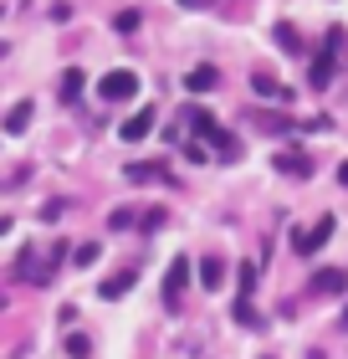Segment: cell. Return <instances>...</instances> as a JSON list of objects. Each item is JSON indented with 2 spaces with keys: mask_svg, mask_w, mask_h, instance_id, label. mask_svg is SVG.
I'll return each mask as SVG.
<instances>
[{
  "mask_svg": "<svg viewBox=\"0 0 348 359\" xmlns=\"http://www.w3.org/2000/svg\"><path fill=\"white\" fill-rule=\"evenodd\" d=\"M97 93H103V103H134V93H139V72H128V67L108 72L103 83H97Z\"/></svg>",
  "mask_w": 348,
  "mask_h": 359,
  "instance_id": "cell-1",
  "label": "cell"
},
{
  "mask_svg": "<svg viewBox=\"0 0 348 359\" xmlns=\"http://www.w3.org/2000/svg\"><path fill=\"white\" fill-rule=\"evenodd\" d=\"M185 283H190V257H174L169 262V272H164V298H179V292H185Z\"/></svg>",
  "mask_w": 348,
  "mask_h": 359,
  "instance_id": "cell-2",
  "label": "cell"
},
{
  "mask_svg": "<svg viewBox=\"0 0 348 359\" xmlns=\"http://www.w3.org/2000/svg\"><path fill=\"white\" fill-rule=\"evenodd\" d=\"M312 292H348V272H343V267H318Z\"/></svg>",
  "mask_w": 348,
  "mask_h": 359,
  "instance_id": "cell-3",
  "label": "cell"
},
{
  "mask_svg": "<svg viewBox=\"0 0 348 359\" xmlns=\"http://www.w3.org/2000/svg\"><path fill=\"white\" fill-rule=\"evenodd\" d=\"M328 236H333V216H323L318 226H312V231H302V236H297V252H318Z\"/></svg>",
  "mask_w": 348,
  "mask_h": 359,
  "instance_id": "cell-4",
  "label": "cell"
},
{
  "mask_svg": "<svg viewBox=\"0 0 348 359\" xmlns=\"http://www.w3.org/2000/svg\"><path fill=\"white\" fill-rule=\"evenodd\" d=\"M148 128H154V108H139V113H134V118H128V123L118 128V134H123L128 144H139V139L148 134Z\"/></svg>",
  "mask_w": 348,
  "mask_h": 359,
  "instance_id": "cell-5",
  "label": "cell"
},
{
  "mask_svg": "<svg viewBox=\"0 0 348 359\" xmlns=\"http://www.w3.org/2000/svg\"><path fill=\"white\" fill-rule=\"evenodd\" d=\"M134 283H139V272H134V267H123V272H113V277H108V283H103V298H123V292H128V287H134Z\"/></svg>",
  "mask_w": 348,
  "mask_h": 359,
  "instance_id": "cell-6",
  "label": "cell"
},
{
  "mask_svg": "<svg viewBox=\"0 0 348 359\" xmlns=\"http://www.w3.org/2000/svg\"><path fill=\"white\" fill-rule=\"evenodd\" d=\"M221 277H225V262H221V257H205V262H200V283L221 287Z\"/></svg>",
  "mask_w": 348,
  "mask_h": 359,
  "instance_id": "cell-7",
  "label": "cell"
},
{
  "mask_svg": "<svg viewBox=\"0 0 348 359\" xmlns=\"http://www.w3.org/2000/svg\"><path fill=\"white\" fill-rule=\"evenodd\" d=\"M185 88H190V93H210V88H215V67H195V72L185 77Z\"/></svg>",
  "mask_w": 348,
  "mask_h": 359,
  "instance_id": "cell-8",
  "label": "cell"
},
{
  "mask_svg": "<svg viewBox=\"0 0 348 359\" xmlns=\"http://www.w3.org/2000/svg\"><path fill=\"white\" fill-rule=\"evenodd\" d=\"M26 123H31V103H15V108L6 113V134H21Z\"/></svg>",
  "mask_w": 348,
  "mask_h": 359,
  "instance_id": "cell-9",
  "label": "cell"
},
{
  "mask_svg": "<svg viewBox=\"0 0 348 359\" xmlns=\"http://www.w3.org/2000/svg\"><path fill=\"white\" fill-rule=\"evenodd\" d=\"M251 83H256V93H261V97H272V103H281V97H287V88H281V83H272L267 72H256Z\"/></svg>",
  "mask_w": 348,
  "mask_h": 359,
  "instance_id": "cell-10",
  "label": "cell"
},
{
  "mask_svg": "<svg viewBox=\"0 0 348 359\" xmlns=\"http://www.w3.org/2000/svg\"><path fill=\"white\" fill-rule=\"evenodd\" d=\"M277 170H287V175L302 180V175H307V159H302V154H277Z\"/></svg>",
  "mask_w": 348,
  "mask_h": 359,
  "instance_id": "cell-11",
  "label": "cell"
},
{
  "mask_svg": "<svg viewBox=\"0 0 348 359\" xmlns=\"http://www.w3.org/2000/svg\"><path fill=\"white\" fill-rule=\"evenodd\" d=\"M77 93H82V72L72 67L67 77H62V97H67V103H72V97H77Z\"/></svg>",
  "mask_w": 348,
  "mask_h": 359,
  "instance_id": "cell-12",
  "label": "cell"
},
{
  "mask_svg": "<svg viewBox=\"0 0 348 359\" xmlns=\"http://www.w3.org/2000/svg\"><path fill=\"white\" fill-rule=\"evenodd\" d=\"M328 77H333V57H323V62H318V67H312V88H323V83H328Z\"/></svg>",
  "mask_w": 348,
  "mask_h": 359,
  "instance_id": "cell-13",
  "label": "cell"
},
{
  "mask_svg": "<svg viewBox=\"0 0 348 359\" xmlns=\"http://www.w3.org/2000/svg\"><path fill=\"white\" fill-rule=\"evenodd\" d=\"M154 175H164L159 165H134V170H128V180H154Z\"/></svg>",
  "mask_w": 348,
  "mask_h": 359,
  "instance_id": "cell-14",
  "label": "cell"
},
{
  "mask_svg": "<svg viewBox=\"0 0 348 359\" xmlns=\"http://www.w3.org/2000/svg\"><path fill=\"white\" fill-rule=\"evenodd\" d=\"M72 262H77V267H88V262H97V247H92V241H88V247H77V257H72Z\"/></svg>",
  "mask_w": 348,
  "mask_h": 359,
  "instance_id": "cell-15",
  "label": "cell"
},
{
  "mask_svg": "<svg viewBox=\"0 0 348 359\" xmlns=\"http://www.w3.org/2000/svg\"><path fill=\"white\" fill-rule=\"evenodd\" d=\"M277 41H281V46H292V52H297V31H292V26H277Z\"/></svg>",
  "mask_w": 348,
  "mask_h": 359,
  "instance_id": "cell-16",
  "label": "cell"
},
{
  "mask_svg": "<svg viewBox=\"0 0 348 359\" xmlns=\"http://www.w3.org/2000/svg\"><path fill=\"white\" fill-rule=\"evenodd\" d=\"M118 31H139V11H123L118 15Z\"/></svg>",
  "mask_w": 348,
  "mask_h": 359,
  "instance_id": "cell-17",
  "label": "cell"
},
{
  "mask_svg": "<svg viewBox=\"0 0 348 359\" xmlns=\"http://www.w3.org/2000/svg\"><path fill=\"white\" fill-rule=\"evenodd\" d=\"M236 318H241V323H256V308H251V303L241 298V303H236Z\"/></svg>",
  "mask_w": 348,
  "mask_h": 359,
  "instance_id": "cell-18",
  "label": "cell"
},
{
  "mask_svg": "<svg viewBox=\"0 0 348 359\" xmlns=\"http://www.w3.org/2000/svg\"><path fill=\"white\" fill-rule=\"evenodd\" d=\"M338 180H343V185H348V159H343V165H338Z\"/></svg>",
  "mask_w": 348,
  "mask_h": 359,
  "instance_id": "cell-19",
  "label": "cell"
},
{
  "mask_svg": "<svg viewBox=\"0 0 348 359\" xmlns=\"http://www.w3.org/2000/svg\"><path fill=\"white\" fill-rule=\"evenodd\" d=\"M343 329H348V313H343Z\"/></svg>",
  "mask_w": 348,
  "mask_h": 359,
  "instance_id": "cell-20",
  "label": "cell"
}]
</instances>
